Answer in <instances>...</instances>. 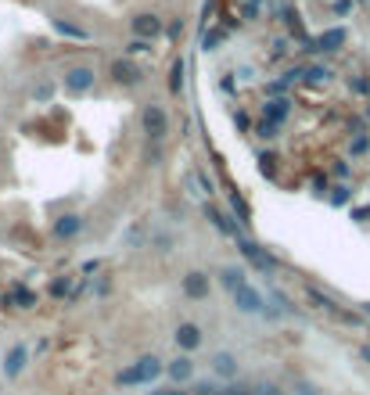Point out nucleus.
<instances>
[{"label": "nucleus", "mask_w": 370, "mask_h": 395, "mask_svg": "<svg viewBox=\"0 0 370 395\" xmlns=\"http://www.w3.org/2000/svg\"><path fill=\"white\" fill-rule=\"evenodd\" d=\"M50 26H55L62 36H69V40H90V33H86L83 26H72V22H65V18H50Z\"/></svg>", "instance_id": "a211bd4d"}, {"label": "nucleus", "mask_w": 370, "mask_h": 395, "mask_svg": "<svg viewBox=\"0 0 370 395\" xmlns=\"http://www.w3.org/2000/svg\"><path fill=\"white\" fill-rule=\"evenodd\" d=\"M83 227H86V223H83V216H76V212H65V216H58L55 223H50V234H55L58 241H69V238H76Z\"/></svg>", "instance_id": "6e6552de"}, {"label": "nucleus", "mask_w": 370, "mask_h": 395, "mask_svg": "<svg viewBox=\"0 0 370 395\" xmlns=\"http://www.w3.org/2000/svg\"><path fill=\"white\" fill-rule=\"evenodd\" d=\"M90 87H94V69L90 65H76V69L65 72V90L69 94H86Z\"/></svg>", "instance_id": "1a4fd4ad"}, {"label": "nucleus", "mask_w": 370, "mask_h": 395, "mask_svg": "<svg viewBox=\"0 0 370 395\" xmlns=\"http://www.w3.org/2000/svg\"><path fill=\"white\" fill-rule=\"evenodd\" d=\"M305 299L316 306V309H327V313H338V302L331 295H324L320 288H305Z\"/></svg>", "instance_id": "6ab92c4d"}, {"label": "nucleus", "mask_w": 370, "mask_h": 395, "mask_svg": "<svg viewBox=\"0 0 370 395\" xmlns=\"http://www.w3.org/2000/svg\"><path fill=\"white\" fill-rule=\"evenodd\" d=\"M366 313H370V302H366Z\"/></svg>", "instance_id": "37998d69"}, {"label": "nucleus", "mask_w": 370, "mask_h": 395, "mask_svg": "<svg viewBox=\"0 0 370 395\" xmlns=\"http://www.w3.org/2000/svg\"><path fill=\"white\" fill-rule=\"evenodd\" d=\"M194 395H213L216 388H213V381H194V388H191Z\"/></svg>", "instance_id": "7c9ffc66"}, {"label": "nucleus", "mask_w": 370, "mask_h": 395, "mask_svg": "<svg viewBox=\"0 0 370 395\" xmlns=\"http://www.w3.org/2000/svg\"><path fill=\"white\" fill-rule=\"evenodd\" d=\"M248 395H284V388H281V384H274V381H262V384L248 388Z\"/></svg>", "instance_id": "393cba45"}, {"label": "nucleus", "mask_w": 370, "mask_h": 395, "mask_svg": "<svg viewBox=\"0 0 370 395\" xmlns=\"http://www.w3.org/2000/svg\"><path fill=\"white\" fill-rule=\"evenodd\" d=\"M130 29H133V40H155V36H162V18H158L155 11H140L130 18Z\"/></svg>", "instance_id": "7ed1b4c3"}, {"label": "nucleus", "mask_w": 370, "mask_h": 395, "mask_svg": "<svg viewBox=\"0 0 370 395\" xmlns=\"http://www.w3.org/2000/svg\"><path fill=\"white\" fill-rule=\"evenodd\" d=\"M140 126H144V133H147L151 140H162L166 130H169L166 108H162V104H144V111H140Z\"/></svg>", "instance_id": "f03ea898"}, {"label": "nucleus", "mask_w": 370, "mask_h": 395, "mask_svg": "<svg viewBox=\"0 0 370 395\" xmlns=\"http://www.w3.org/2000/svg\"><path fill=\"white\" fill-rule=\"evenodd\" d=\"M205 216H208V223H213V227L223 234V238H241V223L234 219V216H227V212H220L216 205H205Z\"/></svg>", "instance_id": "0eeeda50"}, {"label": "nucleus", "mask_w": 370, "mask_h": 395, "mask_svg": "<svg viewBox=\"0 0 370 395\" xmlns=\"http://www.w3.org/2000/svg\"><path fill=\"white\" fill-rule=\"evenodd\" d=\"M194 177H198V184H201V191H205V194H213V180H208V177L201 173V169H198V173H194Z\"/></svg>", "instance_id": "72a5a7b5"}, {"label": "nucleus", "mask_w": 370, "mask_h": 395, "mask_svg": "<svg viewBox=\"0 0 370 395\" xmlns=\"http://www.w3.org/2000/svg\"><path fill=\"white\" fill-rule=\"evenodd\" d=\"M234 302H237V309L248 313V316H262V313H267V299H262V291H255L252 284H241V288L234 291Z\"/></svg>", "instance_id": "20e7f679"}, {"label": "nucleus", "mask_w": 370, "mask_h": 395, "mask_svg": "<svg viewBox=\"0 0 370 395\" xmlns=\"http://www.w3.org/2000/svg\"><path fill=\"white\" fill-rule=\"evenodd\" d=\"M227 201H230V208H234V216H237L241 227H245V223H252V208H248V201H245L237 191H230V194H227Z\"/></svg>", "instance_id": "aec40b11"}, {"label": "nucleus", "mask_w": 370, "mask_h": 395, "mask_svg": "<svg viewBox=\"0 0 370 395\" xmlns=\"http://www.w3.org/2000/svg\"><path fill=\"white\" fill-rule=\"evenodd\" d=\"M158 252H173V238H155Z\"/></svg>", "instance_id": "e433bc0d"}, {"label": "nucleus", "mask_w": 370, "mask_h": 395, "mask_svg": "<svg viewBox=\"0 0 370 395\" xmlns=\"http://www.w3.org/2000/svg\"><path fill=\"white\" fill-rule=\"evenodd\" d=\"M108 72H112V79H116L119 87H137V83L144 79V72H140V65H137L133 58H116V62L108 65Z\"/></svg>", "instance_id": "39448f33"}, {"label": "nucleus", "mask_w": 370, "mask_h": 395, "mask_svg": "<svg viewBox=\"0 0 370 395\" xmlns=\"http://www.w3.org/2000/svg\"><path fill=\"white\" fill-rule=\"evenodd\" d=\"M33 94H36V101H47L50 94H55V87H50V83H40V87L33 90Z\"/></svg>", "instance_id": "2f4dec72"}, {"label": "nucleus", "mask_w": 370, "mask_h": 395, "mask_svg": "<svg viewBox=\"0 0 370 395\" xmlns=\"http://www.w3.org/2000/svg\"><path fill=\"white\" fill-rule=\"evenodd\" d=\"M223 40V29L220 33H213V36H205V50H216V43Z\"/></svg>", "instance_id": "f704fd0d"}, {"label": "nucleus", "mask_w": 370, "mask_h": 395, "mask_svg": "<svg viewBox=\"0 0 370 395\" xmlns=\"http://www.w3.org/2000/svg\"><path fill=\"white\" fill-rule=\"evenodd\" d=\"M162 360L158 356H140L137 363H130L126 370H119V377H116V384L119 388H133V384H147V381H155L158 374H162Z\"/></svg>", "instance_id": "f257e3e1"}, {"label": "nucleus", "mask_w": 370, "mask_h": 395, "mask_svg": "<svg viewBox=\"0 0 370 395\" xmlns=\"http://www.w3.org/2000/svg\"><path fill=\"white\" fill-rule=\"evenodd\" d=\"M366 119H370V108H366Z\"/></svg>", "instance_id": "79ce46f5"}, {"label": "nucleus", "mask_w": 370, "mask_h": 395, "mask_svg": "<svg viewBox=\"0 0 370 395\" xmlns=\"http://www.w3.org/2000/svg\"><path fill=\"white\" fill-rule=\"evenodd\" d=\"M327 201H331L335 208H345V205L352 201V191H349L345 184H335V187H331V194H327Z\"/></svg>", "instance_id": "4be33fe9"}, {"label": "nucleus", "mask_w": 370, "mask_h": 395, "mask_svg": "<svg viewBox=\"0 0 370 395\" xmlns=\"http://www.w3.org/2000/svg\"><path fill=\"white\" fill-rule=\"evenodd\" d=\"M151 47H147V40H130V47H126V58H137V54H147Z\"/></svg>", "instance_id": "bb28decb"}, {"label": "nucleus", "mask_w": 370, "mask_h": 395, "mask_svg": "<svg viewBox=\"0 0 370 395\" xmlns=\"http://www.w3.org/2000/svg\"><path fill=\"white\" fill-rule=\"evenodd\" d=\"M277 130H281V126H274V123H267V119L259 123V137H262V140H274V137H277Z\"/></svg>", "instance_id": "cd10ccee"}, {"label": "nucleus", "mask_w": 370, "mask_h": 395, "mask_svg": "<svg viewBox=\"0 0 370 395\" xmlns=\"http://www.w3.org/2000/svg\"><path fill=\"white\" fill-rule=\"evenodd\" d=\"M8 302H11L15 309H33V306H36V295H33L26 284H15L11 295H8Z\"/></svg>", "instance_id": "f3484780"}, {"label": "nucleus", "mask_w": 370, "mask_h": 395, "mask_svg": "<svg viewBox=\"0 0 370 395\" xmlns=\"http://www.w3.org/2000/svg\"><path fill=\"white\" fill-rule=\"evenodd\" d=\"M302 76H305L309 83H324V79L331 76V69H324V65H313V69H305Z\"/></svg>", "instance_id": "a878e982"}, {"label": "nucleus", "mask_w": 370, "mask_h": 395, "mask_svg": "<svg viewBox=\"0 0 370 395\" xmlns=\"http://www.w3.org/2000/svg\"><path fill=\"white\" fill-rule=\"evenodd\" d=\"M72 291V277H58V280H50V295L55 299H65Z\"/></svg>", "instance_id": "b1692460"}, {"label": "nucleus", "mask_w": 370, "mask_h": 395, "mask_svg": "<svg viewBox=\"0 0 370 395\" xmlns=\"http://www.w3.org/2000/svg\"><path fill=\"white\" fill-rule=\"evenodd\" d=\"M349 11H352V0H335V15H342V18H345Z\"/></svg>", "instance_id": "473e14b6"}, {"label": "nucleus", "mask_w": 370, "mask_h": 395, "mask_svg": "<svg viewBox=\"0 0 370 395\" xmlns=\"http://www.w3.org/2000/svg\"><path fill=\"white\" fill-rule=\"evenodd\" d=\"M342 43H345V33H342V29H335V33H324L313 47H316V50H338Z\"/></svg>", "instance_id": "412c9836"}, {"label": "nucleus", "mask_w": 370, "mask_h": 395, "mask_svg": "<svg viewBox=\"0 0 370 395\" xmlns=\"http://www.w3.org/2000/svg\"><path fill=\"white\" fill-rule=\"evenodd\" d=\"M295 395H320V391H316L313 384H298V388H295Z\"/></svg>", "instance_id": "4c0bfd02"}, {"label": "nucleus", "mask_w": 370, "mask_h": 395, "mask_svg": "<svg viewBox=\"0 0 370 395\" xmlns=\"http://www.w3.org/2000/svg\"><path fill=\"white\" fill-rule=\"evenodd\" d=\"M213 395H248V388H245V384H223V388H216Z\"/></svg>", "instance_id": "c85d7f7f"}, {"label": "nucleus", "mask_w": 370, "mask_h": 395, "mask_svg": "<svg viewBox=\"0 0 370 395\" xmlns=\"http://www.w3.org/2000/svg\"><path fill=\"white\" fill-rule=\"evenodd\" d=\"M220 284H223V291L234 295L241 284H248V280H245V269H241V266H223V269H220Z\"/></svg>", "instance_id": "dca6fc26"}, {"label": "nucleus", "mask_w": 370, "mask_h": 395, "mask_svg": "<svg viewBox=\"0 0 370 395\" xmlns=\"http://www.w3.org/2000/svg\"><path fill=\"white\" fill-rule=\"evenodd\" d=\"M151 395H184V391H176V388H158V391H151Z\"/></svg>", "instance_id": "a19ab883"}, {"label": "nucleus", "mask_w": 370, "mask_h": 395, "mask_svg": "<svg viewBox=\"0 0 370 395\" xmlns=\"http://www.w3.org/2000/svg\"><path fill=\"white\" fill-rule=\"evenodd\" d=\"M370 151V137H356L352 140V155H366Z\"/></svg>", "instance_id": "c756f323"}, {"label": "nucleus", "mask_w": 370, "mask_h": 395, "mask_svg": "<svg viewBox=\"0 0 370 395\" xmlns=\"http://www.w3.org/2000/svg\"><path fill=\"white\" fill-rule=\"evenodd\" d=\"M335 177H342V180L349 177V165H345V162H338V165H335Z\"/></svg>", "instance_id": "58836bf2"}, {"label": "nucleus", "mask_w": 370, "mask_h": 395, "mask_svg": "<svg viewBox=\"0 0 370 395\" xmlns=\"http://www.w3.org/2000/svg\"><path fill=\"white\" fill-rule=\"evenodd\" d=\"M184 90V62H173L169 69V94H180Z\"/></svg>", "instance_id": "5701e85b"}, {"label": "nucleus", "mask_w": 370, "mask_h": 395, "mask_svg": "<svg viewBox=\"0 0 370 395\" xmlns=\"http://www.w3.org/2000/svg\"><path fill=\"white\" fill-rule=\"evenodd\" d=\"M208 288H213V284H208V277H205L201 269L184 273V295H187V299H205Z\"/></svg>", "instance_id": "f8f14e48"}, {"label": "nucleus", "mask_w": 370, "mask_h": 395, "mask_svg": "<svg viewBox=\"0 0 370 395\" xmlns=\"http://www.w3.org/2000/svg\"><path fill=\"white\" fill-rule=\"evenodd\" d=\"M166 374L173 384H184V381H194V360L191 356H180L173 363H166Z\"/></svg>", "instance_id": "4468645a"}, {"label": "nucleus", "mask_w": 370, "mask_h": 395, "mask_svg": "<svg viewBox=\"0 0 370 395\" xmlns=\"http://www.w3.org/2000/svg\"><path fill=\"white\" fill-rule=\"evenodd\" d=\"M366 216H370V205L366 208H352V219H366Z\"/></svg>", "instance_id": "ea45409f"}, {"label": "nucleus", "mask_w": 370, "mask_h": 395, "mask_svg": "<svg viewBox=\"0 0 370 395\" xmlns=\"http://www.w3.org/2000/svg\"><path fill=\"white\" fill-rule=\"evenodd\" d=\"M237 248H241V255H245V259H248V262H252L259 273H274V266H277V262H274L267 252H262L255 241H248V238H237Z\"/></svg>", "instance_id": "423d86ee"}, {"label": "nucleus", "mask_w": 370, "mask_h": 395, "mask_svg": "<svg viewBox=\"0 0 370 395\" xmlns=\"http://www.w3.org/2000/svg\"><path fill=\"white\" fill-rule=\"evenodd\" d=\"M288 116H291V101H288V97H270L267 108H262V119L274 123V126H281Z\"/></svg>", "instance_id": "ddd939ff"}, {"label": "nucleus", "mask_w": 370, "mask_h": 395, "mask_svg": "<svg viewBox=\"0 0 370 395\" xmlns=\"http://www.w3.org/2000/svg\"><path fill=\"white\" fill-rule=\"evenodd\" d=\"M213 374L223 377V381H234V377H237V360H234L230 352H216V356H213Z\"/></svg>", "instance_id": "2eb2a0df"}, {"label": "nucleus", "mask_w": 370, "mask_h": 395, "mask_svg": "<svg viewBox=\"0 0 370 395\" xmlns=\"http://www.w3.org/2000/svg\"><path fill=\"white\" fill-rule=\"evenodd\" d=\"M26 367H29V349L26 345H11L8 356H4V377H18Z\"/></svg>", "instance_id": "9b49d317"}, {"label": "nucleus", "mask_w": 370, "mask_h": 395, "mask_svg": "<svg viewBox=\"0 0 370 395\" xmlns=\"http://www.w3.org/2000/svg\"><path fill=\"white\" fill-rule=\"evenodd\" d=\"M352 90L356 94H370V79H352Z\"/></svg>", "instance_id": "c9c22d12"}, {"label": "nucleus", "mask_w": 370, "mask_h": 395, "mask_svg": "<svg viewBox=\"0 0 370 395\" xmlns=\"http://www.w3.org/2000/svg\"><path fill=\"white\" fill-rule=\"evenodd\" d=\"M201 342H205V334H201L198 323H180V327H176V345H180L184 352H198Z\"/></svg>", "instance_id": "9d476101"}]
</instances>
